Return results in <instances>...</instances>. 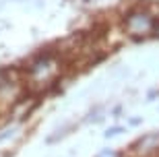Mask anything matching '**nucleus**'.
Wrapping results in <instances>:
<instances>
[{
  "instance_id": "nucleus-1",
  "label": "nucleus",
  "mask_w": 159,
  "mask_h": 157,
  "mask_svg": "<svg viewBox=\"0 0 159 157\" xmlns=\"http://www.w3.org/2000/svg\"><path fill=\"white\" fill-rule=\"evenodd\" d=\"M62 70H64L62 56L52 50H46L29 58V62L21 70V76H23V83L29 93H41V91L52 89L58 83Z\"/></svg>"
},
{
  "instance_id": "nucleus-2",
  "label": "nucleus",
  "mask_w": 159,
  "mask_h": 157,
  "mask_svg": "<svg viewBox=\"0 0 159 157\" xmlns=\"http://www.w3.org/2000/svg\"><path fill=\"white\" fill-rule=\"evenodd\" d=\"M25 93H29V91L25 87L21 72L12 68H0V110H12L21 99L27 97Z\"/></svg>"
},
{
  "instance_id": "nucleus-3",
  "label": "nucleus",
  "mask_w": 159,
  "mask_h": 157,
  "mask_svg": "<svg viewBox=\"0 0 159 157\" xmlns=\"http://www.w3.org/2000/svg\"><path fill=\"white\" fill-rule=\"evenodd\" d=\"M157 27H159L157 19L149 11H130L124 17V29H126V33L130 37H136V39L155 35Z\"/></svg>"
},
{
  "instance_id": "nucleus-4",
  "label": "nucleus",
  "mask_w": 159,
  "mask_h": 157,
  "mask_svg": "<svg viewBox=\"0 0 159 157\" xmlns=\"http://www.w3.org/2000/svg\"><path fill=\"white\" fill-rule=\"evenodd\" d=\"M128 157H159V130L132 141V145L128 147Z\"/></svg>"
},
{
  "instance_id": "nucleus-5",
  "label": "nucleus",
  "mask_w": 159,
  "mask_h": 157,
  "mask_svg": "<svg viewBox=\"0 0 159 157\" xmlns=\"http://www.w3.org/2000/svg\"><path fill=\"white\" fill-rule=\"evenodd\" d=\"M93 157H124V155L118 153V151H114V149H101V151L95 153Z\"/></svg>"
},
{
  "instance_id": "nucleus-6",
  "label": "nucleus",
  "mask_w": 159,
  "mask_h": 157,
  "mask_svg": "<svg viewBox=\"0 0 159 157\" xmlns=\"http://www.w3.org/2000/svg\"><path fill=\"white\" fill-rule=\"evenodd\" d=\"M124 130H126V126H114V128H110V130H106V139L116 136V134H122Z\"/></svg>"
},
{
  "instance_id": "nucleus-7",
  "label": "nucleus",
  "mask_w": 159,
  "mask_h": 157,
  "mask_svg": "<svg viewBox=\"0 0 159 157\" xmlns=\"http://www.w3.org/2000/svg\"><path fill=\"white\" fill-rule=\"evenodd\" d=\"M2 118H4V112H2V110H0V120H2Z\"/></svg>"
},
{
  "instance_id": "nucleus-8",
  "label": "nucleus",
  "mask_w": 159,
  "mask_h": 157,
  "mask_svg": "<svg viewBox=\"0 0 159 157\" xmlns=\"http://www.w3.org/2000/svg\"><path fill=\"white\" fill-rule=\"evenodd\" d=\"M143 2H157V0H143Z\"/></svg>"
}]
</instances>
